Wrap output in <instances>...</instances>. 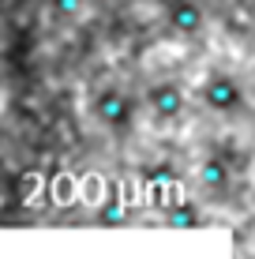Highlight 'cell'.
Instances as JSON below:
<instances>
[{
  "label": "cell",
  "mask_w": 255,
  "mask_h": 259,
  "mask_svg": "<svg viewBox=\"0 0 255 259\" xmlns=\"http://www.w3.org/2000/svg\"><path fill=\"white\" fill-rule=\"evenodd\" d=\"M203 105L210 113H222V117H229V113H236L244 105V91L240 83H236L233 75H225V71H214V75H207L203 83Z\"/></svg>",
  "instance_id": "6da1fadb"
},
{
  "label": "cell",
  "mask_w": 255,
  "mask_h": 259,
  "mask_svg": "<svg viewBox=\"0 0 255 259\" xmlns=\"http://www.w3.org/2000/svg\"><path fill=\"white\" fill-rule=\"evenodd\" d=\"M207 23L203 8L195 4V0H169L165 4V26H169L173 34H180V38H191V34H199Z\"/></svg>",
  "instance_id": "7a4b0ae2"
},
{
  "label": "cell",
  "mask_w": 255,
  "mask_h": 259,
  "mask_svg": "<svg viewBox=\"0 0 255 259\" xmlns=\"http://www.w3.org/2000/svg\"><path fill=\"white\" fill-rule=\"evenodd\" d=\"M98 117L101 124H109V128L124 132L131 117H135V105H131V98L124 91H117V87H105V91L98 94Z\"/></svg>",
  "instance_id": "3957f363"
},
{
  "label": "cell",
  "mask_w": 255,
  "mask_h": 259,
  "mask_svg": "<svg viewBox=\"0 0 255 259\" xmlns=\"http://www.w3.org/2000/svg\"><path fill=\"white\" fill-rule=\"evenodd\" d=\"M146 102H150L154 117H162V120H177V117H184V105H188V98H184L180 83H173V79H165V83L150 87V94H146Z\"/></svg>",
  "instance_id": "277c9868"
},
{
  "label": "cell",
  "mask_w": 255,
  "mask_h": 259,
  "mask_svg": "<svg viewBox=\"0 0 255 259\" xmlns=\"http://www.w3.org/2000/svg\"><path fill=\"white\" fill-rule=\"evenodd\" d=\"M199 184H203L207 192H225L229 188V181H233V165L225 162L222 154H210V158H203L199 162Z\"/></svg>",
  "instance_id": "5b68a950"
},
{
  "label": "cell",
  "mask_w": 255,
  "mask_h": 259,
  "mask_svg": "<svg viewBox=\"0 0 255 259\" xmlns=\"http://www.w3.org/2000/svg\"><path fill=\"white\" fill-rule=\"evenodd\" d=\"M169 226H173V229H191V226H199L195 203H177V207H169Z\"/></svg>",
  "instance_id": "8992f818"
},
{
  "label": "cell",
  "mask_w": 255,
  "mask_h": 259,
  "mask_svg": "<svg viewBox=\"0 0 255 259\" xmlns=\"http://www.w3.org/2000/svg\"><path fill=\"white\" fill-rule=\"evenodd\" d=\"M57 12L60 15H75L79 12V0H57Z\"/></svg>",
  "instance_id": "52a82bcc"
},
{
  "label": "cell",
  "mask_w": 255,
  "mask_h": 259,
  "mask_svg": "<svg viewBox=\"0 0 255 259\" xmlns=\"http://www.w3.org/2000/svg\"><path fill=\"white\" fill-rule=\"evenodd\" d=\"M98 4H105V0H98Z\"/></svg>",
  "instance_id": "ba28073f"
}]
</instances>
